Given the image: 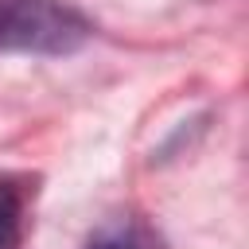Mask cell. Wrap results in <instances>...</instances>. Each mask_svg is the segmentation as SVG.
Returning <instances> with one entry per match:
<instances>
[{
	"label": "cell",
	"instance_id": "obj_1",
	"mask_svg": "<svg viewBox=\"0 0 249 249\" xmlns=\"http://www.w3.org/2000/svg\"><path fill=\"white\" fill-rule=\"evenodd\" d=\"M89 35L93 23L62 0H0V51L8 54H74Z\"/></svg>",
	"mask_w": 249,
	"mask_h": 249
},
{
	"label": "cell",
	"instance_id": "obj_2",
	"mask_svg": "<svg viewBox=\"0 0 249 249\" xmlns=\"http://www.w3.org/2000/svg\"><path fill=\"white\" fill-rule=\"evenodd\" d=\"M31 183L23 175H0V249H19L27 233Z\"/></svg>",
	"mask_w": 249,
	"mask_h": 249
},
{
	"label": "cell",
	"instance_id": "obj_3",
	"mask_svg": "<svg viewBox=\"0 0 249 249\" xmlns=\"http://www.w3.org/2000/svg\"><path fill=\"white\" fill-rule=\"evenodd\" d=\"M82 249H163V241L140 218H117V222L101 226Z\"/></svg>",
	"mask_w": 249,
	"mask_h": 249
}]
</instances>
